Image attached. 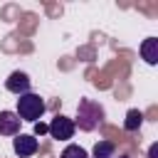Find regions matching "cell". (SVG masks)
<instances>
[{
  "label": "cell",
  "instance_id": "cell-3",
  "mask_svg": "<svg viewBox=\"0 0 158 158\" xmlns=\"http://www.w3.org/2000/svg\"><path fill=\"white\" fill-rule=\"evenodd\" d=\"M74 131H77L74 121L67 118V116H62V114H57V116L47 123V133H49L52 138H57V141H69V138L74 136Z\"/></svg>",
  "mask_w": 158,
  "mask_h": 158
},
{
  "label": "cell",
  "instance_id": "cell-8",
  "mask_svg": "<svg viewBox=\"0 0 158 158\" xmlns=\"http://www.w3.org/2000/svg\"><path fill=\"white\" fill-rule=\"evenodd\" d=\"M141 123H143V114H141L138 109H128L126 121H123V128H126V131H138Z\"/></svg>",
  "mask_w": 158,
  "mask_h": 158
},
{
  "label": "cell",
  "instance_id": "cell-2",
  "mask_svg": "<svg viewBox=\"0 0 158 158\" xmlns=\"http://www.w3.org/2000/svg\"><path fill=\"white\" fill-rule=\"evenodd\" d=\"M44 109H47L44 99H42L40 94H35V91H27V94L17 96V109H15V114L20 116V121H30V123H37V121L42 118Z\"/></svg>",
  "mask_w": 158,
  "mask_h": 158
},
{
  "label": "cell",
  "instance_id": "cell-1",
  "mask_svg": "<svg viewBox=\"0 0 158 158\" xmlns=\"http://www.w3.org/2000/svg\"><path fill=\"white\" fill-rule=\"evenodd\" d=\"M104 121V106L91 101V99H81L77 104V118L74 126H79L81 131H94L99 123Z\"/></svg>",
  "mask_w": 158,
  "mask_h": 158
},
{
  "label": "cell",
  "instance_id": "cell-11",
  "mask_svg": "<svg viewBox=\"0 0 158 158\" xmlns=\"http://www.w3.org/2000/svg\"><path fill=\"white\" fill-rule=\"evenodd\" d=\"M42 133H47V123H44V121H37V123H35V133H32V136L37 138V136H42Z\"/></svg>",
  "mask_w": 158,
  "mask_h": 158
},
{
  "label": "cell",
  "instance_id": "cell-10",
  "mask_svg": "<svg viewBox=\"0 0 158 158\" xmlns=\"http://www.w3.org/2000/svg\"><path fill=\"white\" fill-rule=\"evenodd\" d=\"M59 158H89L86 156V151L81 148V146H77V143H69L64 151H62V156Z\"/></svg>",
  "mask_w": 158,
  "mask_h": 158
},
{
  "label": "cell",
  "instance_id": "cell-13",
  "mask_svg": "<svg viewBox=\"0 0 158 158\" xmlns=\"http://www.w3.org/2000/svg\"><path fill=\"white\" fill-rule=\"evenodd\" d=\"M118 158H131V156H118Z\"/></svg>",
  "mask_w": 158,
  "mask_h": 158
},
{
  "label": "cell",
  "instance_id": "cell-6",
  "mask_svg": "<svg viewBox=\"0 0 158 158\" xmlns=\"http://www.w3.org/2000/svg\"><path fill=\"white\" fill-rule=\"evenodd\" d=\"M20 123L22 121L15 111H0V136H17Z\"/></svg>",
  "mask_w": 158,
  "mask_h": 158
},
{
  "label": "cell",
  "instance_id": "cell-7",
  "mask_svg": "<svg viewBox=\"0 0 158 158\" xmlns=\"http://www.w3.org/2000/svg\"><path fill=\"white\" fill-rule=\"evenodd\" d=\"M141 57L146 59V64H158V40L156 37H146L141 44Z\"/></svg>",
  "mask_w": 158,
  "mask_h": 158
},
{
  "label": "cell",
  "instance_id": "cell-5",
  "mask_svg": "<svg viewBox=\"0 0 158 158\" xmlns=\"http://www.w3.org/2000/svg\"><path fill=\"white\" fill-rule=\"evenodd\" d=\"M5 89L12 91V94H17V96H22V94L30 91V77H27L25 72H12V74L5 79Z\"/></svg>",
  "mask_w": 158,
  "mask_h": 158
},
{
  "label": "cell",
  "instance_id": "cell-4",
  "mask_svg": "<svg viewBox=\"0 0 158 158\" xmlns=\"http://www.w3.org/2000/svg\"><path fill=\"white\" fill-rule=\"evenodd\" d=\"M37 148H40V143H37V138H35L32 133H17V136L12 138V151H15L20 158L35 156Z\"/></svg>",
  "mask_w": 158,
  "mask_h": 158
},
{
  "label": "cell",
  "instance_id": "cell-12",
  "mask_svg": "<svg viewBox=\"0 0 158 158\" xmlns=\"http://www.w3.org/2000/svg\"><path fill=\"white\" fill-rule=\"evenodd\" d=\"M148 158H158V143H153V146L148 148Z\"/></svg>",
  "mask_w": 158,
  "mask_h": 158
},
{
  "label": "cell",
  "instance_id": "cell-9",
  "mask_svg": "<svg viewBox=\"0 0 158 158\" xmlns=\"http://www.w3.org/2000/svg\"><path fill=\"white\" fill-rule=\"evenodd\" d=\"M94 158H114V143L99 141V143L94 146Z\"/></svg>",
  "mask_w": 158,
  "mask_h": 158
}]
</instances>
